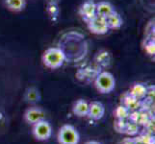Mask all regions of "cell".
<instances>
[{"label":"cell","mask_w":155,"mask_h":144,"mask_svg":"<svg viewBox=\"0 0 155 144\" xmlns=\"http://www.w3.org/2000/svg\"><path fill=\"white\" fill-rule=\"evenodd\" d=\"M41 60L46 67L56 69L64 65L66 61V54L60 48L50 47L44 52Z\"/></svg>","instance_id":"1"},{"label":"cell","mask_w":155,"mask_h":144,"mask_svg":"<svg viewBox=\"0 0 155 144\" xmlns=\"http://www.w3.org/2000/svg\"><path fill=\"white\" fill-rule=\"evenodd\" d=\"M57 140L59 144H78L80 141L79 132L74 126L65 124L58 131Z\"/></svg>","instance_id":"2"},{"label":"cell","mask_w":155,"mask_h":144,"mask_svg":"<svg viewBox=\"0 0 155 144\" xmlns=\"http://www.w3.org/2000/svg\"><path fill=\"white\" fill-rule=\"evenodd\" d=\"M94 86L100 93H110L116 88V79L112 73L103 71L95 79Z\"/></svg>","instance_id":"3"},{"label":"cell","mask_w":155,"mask_h":144,"mask_svg":"<svg viewBox=\"0 0 155 144\" xmlns=\"http://www.w3.org/2000/svg\"><path fill=\"white\" fill-rule=\"evenodd\" d=\"M32 134L38 141H46L52 136V127L48 121L44 119L33 125Z\"/></svg>","instance_id":"4"},{"label":"cell","mask_w":155,"mask_h":144,"mask_svg":"<svg viewBox=\"0 0 155 144\" xmlns=\"http://www.w3.org/2000/svg\"><path fill=\"white\" fill-rule=\"evenodd\" d=\"M87 24L89 30L92 33L97 35H105L110 30L108 25H107L106 18L97 14L94 15L92 19H90L87 22Z\"/></svg>","instance_id":"5"},{"label":"cell","mask_w":155,"mask_h":144,"mask_svg":"<svg viewBox=\"0 0 155 144\" xmlns=\"http://www.w3.org/2000/svg\"><path fill=\"white\" fill-rule=\"evenodd\" d=\"M23 118L28 124L34 125L35 123H38V122L45 119V113L39 107H31L25 110Z\"/></svg>","instance_id":"6"},{"label":"cell","mask_w":155,"mask_h":144,"mask_svg":"<svg viewBox=\"0 0 155 144\" xmlns=\"http://www.w3.org/2000/svg\"><path fill=\"white\" fill-rule=\"evenodd\" d=\"M79 14L86 22H88L94 15H97V3L94 0L85 1L79 9Z\"/></svg>","instance_id":"7"},{"label":"cell","mask_w":155,"mask_h":144,"mask_svg":"<svg viewBox=\"0 0 155 144\" xmlns=\"http://www.w3.org/2000/svg\"><path fill=\"white\" fill-rule=\"evenodd\" d=\"M105 114V107L98 101H93L89 104V113L88 116L93 120H99Z\"/></svg>","instance_id":"8"},{"label":"cell","mask_w":155,"mask_h":144,"mask_svg":"<svg viewBox=\"0 0 155 144\" xmlns=\"http://www.w3.org/2000/svg\"><path fill=\"white\" fill-rule=\"evenodd\" d=\"M72 113L74 115L78 117H85L88 116L89 113V103L84 99H79L72 107Z\"/></svg>","instance_id":"9"},{"label":"cell","mask_w":155,"mask_h":144,"mask_svg":"<svg viewBox=\"0 0 155 144\" xmlns=\"http://www.w3.org/2000/svg\"><path fill=\"white\" fill-rule=\"evenodd\" d=\"M147 88L145 84H142V83H137L134 84L132 86L131 89H130V92L129 94L132 95L133 97H135L138 100H143V98L147 97Z\"/></svg>","instance_id":"10"},{"label":"cell","mask_w":155,"mask_h":144,"mask_svg":"<svg viewBox=\"0 0 155 144\" xmlns=\"http://www.w3.org/2000/svg\"><path fill=\"white\" fill-rule=\"evenodd\" d=\"M24 99L29 104H37L41 99L40 90L35 87H31L27 88L24 94Z\"/></svg>","instance_id":"11"},{"label":"cell","mask_w":155,"mask_h":144,"mask_svg":"<svg viewBox=\"0 0 155 144\" xmlns=\"http://www.w3.org/2000/svg\"><path fill=\"white\" fill-rule=\"evenodd\" d=\"M115 11L113 5L110 2L107 1H100L99 3H97V14L100 17L107 18L109 14H111Z\"/></svg>","instance_id":"12"},{"label":"cell","mask_w":155,"mask_h":144,"mask_svg":"<svg viewBox=\"0 0 155 144\" xmlns=\"http://www.w3.org/2000/svg\"><path fill=\"white\" fill-rule=\"evenodd\" d=\"M106 22L109 29H119L122 25V18L120 14L114 11L111 14L106 18Z\"/></svg>","instance_id":"13"},{"label":"cell","mask_w":155,"mask_h":144,"mask_svg":"<svg viewBox=\"0 0 155 144\" xmlns=\"http://www.w3.org/2000/svg\"><path fill=\"white\" fill-rule=\"evenodd\" d=\"M124 106H125L126 108L129 110L130 111H134L136 110H138L142 105V101L138 100L135 97H133L132 95H130L129 93L126 94L124 98Z\"/></svg>","instance_id":"14"},{"label":"cell","mask_w":155,"mask_h":144,"mask_svg":"<svg viewBox=\"0 0 155 144\" xmlns=\"http://www.w3.org/2000/svg\"><path fill=\"white\" fill-rule=\"evenodd\" d=\"M5 4L7 8L13 12H21L25 8L26 1L25 0H5Z\"/></svg>","instance_id":"15"},{"label":"cell","mask_w":155,"mask_h":144,"mask_svg":"<svg viewBox=\"0 0 155 144\" xmlns=\"http://www.w3.org/2000/svg\"><path fill=\"white\" fill-rule=\"evenodd\" d=\"M115 115L117 117V119H124L125 120L127 117H129L130 115V110H128L125 106L120 105L115 110Z\"/></svg>","instance_id":"16"},{"label":"cell","mask_w":155,"mask_h":144,"mask_svg":"<svg viewBox=\"0 0 155 144\" xmlns=\"http://www.w3.org/2000/svg\"><path fill=\"white\" fill-rule=\"evenodd\" d=\"M139 131V127L137 123L134 122H131V123H126V128H125V134L130 135V136H134L136 135Z\"/></svg>","instance_id":"17"},{"label":"cell","mask_w":155,"mask_h":144,"mask_svg":"<svg viewBox=\"0 0 155 144\" xmlns=\"http://www.w3.org/2000/svg\"><path fill=\"white\" fill-rule=\"evenodd\" d=\"M145 50L147 53L150 56H154L155 54V43H154V39H150L149 40L147 41V43L145 44Z\"/></svg>","instance_id":"18"},{"label":"cell","mask_w":155,"mask_h":144,"mask_svg":"<svg viewBox=\"0 0 155 144\" xmlns=\"http://www.w3.org/2000/svg\"><path fill=\"white\" fill-rule=\"evenodd\" d=\"M114 127H115V129H116L117 132L124 133L125 132V128H126V122L124 119H117L116 121Z\"/></svg>","instance_id":"19"},{"label":"cell","mask_w":155,"mask_h":144,"mask_svg":"<svg viewBox=\"0 0 155 144\" xmlns=\"http://www.w3.org/2000/svg\"><path fill=\"white\" fill-rule=\"evenodd\" d=\"M120 144H138V143H137V141L134 139V138L126 137V138H124V139L120 142Z\"/></svg>","instance_id":"20"},{"label":"cell","mask_w":155,"mask_h":144,"mask_svg":"<svg viewBox=\"0 0 155 144\" xmlns=\"http://www.w3.org/2000/svg\"><path fill=\"white\" fill-rule=\"evenodd\" d=\"M85 144H101V143L99 141H97V140H89Z\"/></svg>","instance_id":"21"},{"label":"cell","mask_w":155,"mask_h":144,"mask_svg":"<svg viewBox=\"0 0 155 144\" xmlns=\"http://www.w3.org/2000/svg\"><path fill=\"white\" fill-rule=\"evenodd\" d=\"M0 118H1V114H0Z\"/></svg>","instance_id":"22"}]
</instances>
